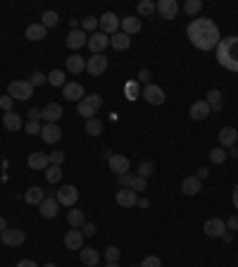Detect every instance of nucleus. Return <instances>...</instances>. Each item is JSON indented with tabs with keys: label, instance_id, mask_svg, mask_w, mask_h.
<instances>
[{
	"label": "nucleus",
	"instance_id": "1a4fd4ad",
	"mask_svg": "<svg viewBox=\"0 0 238 267\" xmlns=\"http://www.w3.org/2000/svg\"><path fill=\"white\" fill-rule=\"evenodd\" d=\"M0 241L10 248H15V246H22L27 241V234H24V229H5L0 231Z\"/></svg>",
	"mask_w": 238,
	"mask_h": 267
},
{
	"label": "nucleus",
	"instance_id": "cd10ccee",
	"mask_svg": "<svg viewBox=\"0 0 238 267\" xmlns=\"http://www.w3.org/2000/svg\"><path fill=\"white\" fill-rule=\"evenodd\" d=\"M110 46L114 48V50H127V48L131 46V36H127L124 31H117V34L110 36Z\"/></svg>",
	"mask_w": 238,
	"mask_h": 267
},
{
	"label": "nucleus",
	"instance_id": "9b49d317",
	"mask_svg": "<svg viewBox=\"0 0 238 267\" xmlns=\"http://www.w3.org/2000/svg\"><path fill=\"white\" fill-rule=\"evenodd\" d=\"M67 48L69 50H81L83 46H88V36H86V31L83 29H74V31H69L67 34Z\"/></svg>",
	"mask_w": 238,
	"mask_h": 267
},
{
	"label": "nucleus",
	"instance_id": "f704fd0d",
	"mask_svg": "<svg viewBox=\"0 0 238 267\" xmlns=\"http://www.w3.org/2000/svg\"><path fill=\"white\" fill-rule=\"evenodd\" d=\"M46 179L50 182V184H57V182L62 179V167L48 165V167H46Z\"/></svg>",
	"mask_w": 238,
	"mask_h": 267
},
{
	"label": "nucleus",
	"instance_id": "79ce46f5",
	"mask_svg": "<svg viewBox=\"0 0 238 267\" xmlns=\"http://www.w3.org/2000/svg\"><path fill=\"white\" fill-rule=\"evenodd\" d=\"M41 129H43V127H41V122H31V120H29L27 124H24V131H27L29 136H41Z\"/></svg>",
	"mask_w": 238,
	"mask_h": 267
},
{
	"label": "nucleus",
	"instance_id": "473e14b6",
	"mask_svg": "<svg viewBox=\"0 0 238 267\" xmlns=\"http://www.w3.org/2000/svg\"><path fill=\"white\" fill-rule=\"evenodd\" d=\"M205 103L210 105V110H214V112H219L221 110V93L217 91V88H212V91H207V98H205Z\"/></svg>",
	"mask_w": 238,
	"mask_h": 267
},
{
	"label": "nucleus",
	"instance_id": "f3484780",
	"mask_svg": "<svg viewBox=\"0 0 238 267\" xmlns=\"http://www.w3.org/2000/svg\"><path fill=\"white\" fill-rule=\"evenodd\" d=\"M62 105H57V103H48L46 108H43V122L46 124H57V120H62Z\"/></svg>",
	"mask_w": 238,
	"mask_h": 267
},
{
	"label": "nucleus",
	"instance_id": "13d9d810",
	"mask_svg": "<svg viewBox=\"0 0 238 267\" xmlns=\"http://www.w3.org/2000/svg\"><path fill=\"white\" fill-rule=\"evenodd\" d=\"M195 176H198V179L202 182V179H207V176H210V169H207V167H200V169H198V174H195Z\"/></svg>",
	"mask_w": 238,
	"mask_h": 267
},
{
	"label": "nucleus",
	"instance_id": "2f4dec72",
	"mask_svg": "<svg viewBox=\"0 0 238 267\" xmlns=\"http://www.w3.org/2000/svg\"><path fill=\"white\" fill-rule=\"evenodd\" d=\"M86 69V60L81 55H72L67 57V72L69 74H81Z\"/></svg>",
	"mask_w": 238,
	"mask_h": 267
},
{
	"label": "nucleus",
	"instance_id": "4468645a",
	"mask_svg": "<svg viewBox=\"0 0 238 267\" xmlns=\"http://www.w3.org/2000/svg\"><path fill=\"white\" fill-rule=\"evenodd\" d=\"M155 5H157V12H160L162 19H176V15H179L176 0H157Z\"/></svg>",
	"mask_w": 238,
	"mask_h": 267
},
{
	"label": "nucleus",
	"instance_id": "680f3d73",
	"mask_svg": "<svg viewBox=\"0 0 238 267\" xmlns=\"http://www.w3.org/2000/svg\"><path fill=\"white\" fill-rule=\"evenodd\" d=\"M229 155H231V157H236V160H238V146L229 148Z\"/></svg>",
	"mask_w": 238,
	"mask_h": 267
},
{
	"label": "nucleus",
	"instance_id": "3c124183",
	"mask_svg": "<svg viewBox=\"0 0 238 267\" xmlns=\"http://www.w3.org/2000/svg\"><path fill=\"white\" fill-rule=\"evenodd\" d=\"M95 231H98V227H95L93 222H86V224L81 227V234H83V236H95Z\"/></svg>",
	"mask_w": 238,
	"mask_h": 267
},
{
	"label": "nucleus",
	"instance_id": "e2e57ef3",
	"mask_svg": "<svg viewBox=\"0 0 238 267\" xmlns=\"http://www.w3.org/2000/svg\"><path fill=\"white\" fill-rule=\"evenodd\" d=\"M233 208H236V210H238V186H236V189H233Z\"/></svg>",
	"mask_w": 238,
	"mask_h": 267
},
{
	"label": "nucleus",
	"instance_id": "864d4df0",
	"mask_svg": "<svg viewBox=\"0 0 238 267\" xmlns=\"http://www.w3.org/2000/svg\"><path fill=\"white\" fill-rule=\"evenodd\" d=\"M131 182H134V174H131V172L119 176V186H122V189H131Z\"/></svg>",
	"mask_w": 238,
	"mask_h": 267
},
{
	"label": "nucleus",
	"instance_id": "0e129e2a",
	"mask_svg": "<svg viewBox=\"0 0 238 267\" xmlns=\"http://www.w3.org/2000/svg\"><path fill=\"white\" fill-rule=\"evenodd\" d=\"M8 229V222H5V217H0V231Z\"/></svg>",
	"mask_w": 238,
	"mask_h": 267
},
{
	"label": "nucleus",
	"instance_id": "b1692460",
	"mask_svg": "<svg viewBox=\"0 0 238 267\" xmlns=\"http://www.w3.org/2000/svg\"><path fill=\"white\" fill-rule=\"evenodd\" d=\"M79 258H81V262L86 267H95L98 262H100V253H98L95 248H86V246H83V248L79 250Z\"/></svg>",
	"mask_w": 238,
	"mask_h": 267
},
{
	"label": "nucleus",
	"instance_id": "ddd939ff",
	"mask_svg": "<svg viewBox=\"0 0 238 267\" xmlns=\"http://www.w3.org/2000/svg\"><path fill=\"white\" fill-rule=\"evenodd\" d=\"M105 69H107V57L105 55H93L86 60V72L91 76H100Z\"/></svg>",
	"mask_w": 238,
	"mask_h": 267
},
{
	"label": "nucleus",
	"instance_id": "c9c22d12",
	"mask_svg": "<svg viewBox=\"0 0 238 267\" xmlns=\"http://www.w3.org/2000/svg\"><path fill=\"white\" fill-rule=\"evenodd\" d=\"M155 10H157V5L153 0H141V3H138V15H141V17H150Z\"/></svg>",
	"mask_w": 238,
	"mask_h": 267
},
{
	"label": "nucleus",
	"instance_id": "e433bc0d",
	"mask_svg": "<svg viewBox=\"0 0 238 267\" xmlns=\"http://www.w3.org/2000/svg\"><path fill=\"white\" fill-rule=\"evenodd\" d=\"M57 22H60V17H57V12H53V10H48V12H43V17H41V24H43L46 29L57 27Z\"/></svg>",
	"mask_w": 238,
	"mask_h": 267
},
{
	"label": "nucleus",
	"instance_id": "c85d7f7f",
	"mask_svg": "<svg viewBox=\"0 0 238 267\" xmlns=\"http://www.w3.org/2000/svg\"><path fill=\"white\" fill-rule=\"evenodd\" d=\"M67 222L72 224L74 229H81L83 224H86V215H83L81 208H72V210L67 212Z\"/></svg>",
	"mask_w": 238,
	"mask_h": 267
},
{
	"label": "nucleus",
	"instance_id": "7ed1b4c3",
	"mask_svg": "<svg viewBox=\"0 0 238 267\" xmlns=\"http://www.w3.org/2000/svg\"><path fill=\"white\" fill-rule=\"evenodd\" d=\"M100 108H102V98L98 96V93H93V96H86L81 103H79V115H81L83 120H93L98 112H100Z\"/></svg>",
	"mask_w": 238,
	"mask_h": 267
},
{
	"label": "nucleus",
	"instance_id": "6e6552de",
	"mask_svg": "<svg viewBox=\"0 0 238 267\" xmlns=\"http://www.w3.org/2000/svg\"><path fill=\"white\" fill-rule=\"evenodd\" d=\"M110 46V36L107 34H102L100 29L98 31H93L91 36H88V48H91L93 55H102V50Z\"/></svg>",
	"mask_w": 238,
	"mask_h": 267
},
{
	"label": "nucleus",
	"instance_id": "393cba45",
	"mask_svg": "<svg viewBox=\"0 0 238 267\" xmlns=\"http://www.w3.org/2000/svg\"><path fill=\"white\" fill-rule=\"evenodd\" d=\"M3 127L8 131H19L22 129V115L19 112H5L3 115Z\"/></svg>",
	"mask_w": 238,
	"mask_h": 267
},
{
	"label": "nucleus",
	"instance_id": "ea45409f",
	"mask_svg": "<svg viewBox=\"0 0 238 267\" xmlns=\"http://www.w3.org/2000/svg\"><path fill=\"white\" fill-rule=\"evenodd\" d=\"M153 172H155V167H153L150 160H146V162H141V165H138V176H143V179L153 176Z\"/></svg>",
	"mask_w": 238,
	"mask_h": 267
},
{
	"label": "nucleus",
	"instance_id": "a18cd8bd",
	"mask_svg": "<svg viewBox=\"0 0 238 267\" xmlns=\"http://www.w3.org/2000/svg\"><path fill=\"white\" fill-rule=\"evenodd\" d=\"M105 260H107V262H117L119 260V248L117 246H107V248H105Z\"/></svg>",
	"mask_w": 238,
	"mask_h": 267
},
{
	"label": "nucleus",
	"instance_id": "052dcab7",
	"mask_svg": "<svg viewBox=\"0 0 238 267\" xmlns=\"http://www.w3.org/2000/svg\"><path fill=\"white\" fill-rule=\"evenodd\" d=\"M148 205H150L148 198H138V208H148Z\"/></svg>",
	"mask_w": 238,
	"mask_h": 267
},
{
	"label": "nucleus",
	"instance_id": "72a5a7b5",
	"mask_svg": "<svg viewBox=\"0 0 238 267\" xmlns=\"http://www.w3.org/2000/svg\"><path fill=\"white\" fill-rule=\"evenodd\" d=\"M102 131V122L98 117H93V120H86V134L88 136H100Z\"/></svg>",
	"mask_w": 238,
	"mask_h": 267
},
{
	"label": "nucleus",
	"instance_id": "8fccbe9b",
	"mask_svg": "<svg viewBox=\"0 0 238 267\" xmlns=\"http://www.w3.org/2000/svg\"><path fill=\"white\" fill-rule=\"evenodd\" d=\"M141 267H162V260L157 258V255H148V258H143Z\"/></svg>",
	"mask_w": 238,
	"mask_h": 267
},
{
	"label": "nucleus",
	"instance_id": "39448f33",
	"mask_svg": "<svg viewBox=\"0 0 238 267\" xmlns=\"http://www.w3.org/2000/svg\"><path fill=\"white\" fill-rule=\"evenodd\" d=\"M55 198L64 208H74L76 201H79V191H76V186H72V184H62V189L55 194Z\"/></svg>",
	"mask_w": 238,
	"mask_h": 267
},
{
	"label": "nucleus",
	"instance_id": "f03ea898",
	"mask_svg": "<svg viewBox=\"0 0 238 267\" xmlns=\"http://www.w3.org/2000/svg\"><path fill=\"white\" fill-rule=\"evenodd\" d=\"M214 55L224 69L238 72V36H226L219 41V46L214 48Z\"/></svg>",
	"mask_w": 238,
	"mask_h": 267
},
{
	"label": "nucleus",
	"instance_id": "7c9ffc66",
	"mask_svg": "<svg viewBox=\"0 0 238 267\" xmlns=\"http://www.w3.org/2000/svg\"><path fill=\"white\" fill-rule=\"evenodd\" d=\"M46 34H48V29L38 22V24H29L27 27V38L29 41H43L46 38Z\"/></svg>",
	"mask_w": 238,
	"mask_h": 267
},
{
	"label": "nucleus",
	"instance_id": "6ab92c4d",
	"mask_svg": "<svg viewBox=\"0 0 238 267\" xmlns=\"http://www.w3.org/2000/svg\"><path fill=\"white\" fill-rule=\"evenodd\" d=\"M41 136H43V143H50V146H55L57 141L62 138V129H60L57 124H43V129H41Z\"/></svg>",
	"mask_w": 238,
	"mask_h": 267
},
{
	"label": "nucleus",
	"instance_id": "4d7b16f0",
	"mask_svg": "<svg viewBox=\"0 0 238 267\" xmlns=\"http://www.w3.org/2000/svg\"><path fill=\"white\" fill-rule=\"evenodd\" d=\"M138 81L150 83V72H148V69H141V72H138Z\"/></svg>",
	"mask_w": 238,
	"mask_h": 267
},
{
	"label": "nucleus",
	"instance_id": "20e7f679",
	"mask_svg": "<svg viewBox=\"0 0 238 267\" xmlns=\"http://www.w3.org/2000/svg\"><path fill=\"white\" fill-rule=\"evenodd\" d=\"M8 96L12 101H29L34 96V86H31L29 79H17V81H12L8 86Z\"/></svg>",
	"mask_w": 238,
	"mask_h": 267
},
{
	"label": "nucleus",
	"instance_id": "a878e982",
	"mask_svg": "<svg viewBox=\"0 0 238 267\" xmlns=\"http://www.w3.org/2000/svg\"><path fill=\"white\" fill-rule=\"evenodd\" d=\"M210 112H212V110H210V105H207L205 101H195V103L191 105V117H193L195 122H202L205 117H207V115H210Z\"/></svg>",
	"mask_w": 238,
	"mask_h": 267
},
{
	"label": "nucleus",
	"instance_id": "4be33fe9",
	"mask_svg": "<svg viewBox=\"0 0 238 267\" xmlns=\"http://www.w3.org/2000/svg\"><path fill=\"white\" fill-rule=\"evenodd\" d=\"M48 165H50L48 153H31V155H29V167H31V169H36V172H46Z\"/></svg>",
	"mask_w": 238,
	"mask_h": 267
},
{
	"label": "nucleus",
	"instance_id": "de8ad7c7",
	"mask_svg": "<svg viewBox=\"0 0 238 267\" xmlns=\"http://www.w3.org/2000/svg\"><path fill=\"white\" fill-rule=\"evenodd\" d=\"M81 29L83 31H95V29H98V19L95 17H83Z\"/></svg>",
	"mask_w": 238,
	"mask_h": 267
},
{
	"label": "nucleus",
	"instance_id": "338daca9",
	"mask_svg": "<svg viewBox=\"0 0 238 267\" xmlns=\"http://www.w3.org/2000/svg\"><path fill=\"white\" fill-rule=\"evenodd\" d=\"M43 267H57V265H53V262H48V265H43Z\"/></svg>",
	"mask_w": 238,
	"mask_h": 267
},
{
	"label": "nucleus",
	"instance_id": "423d86ee",
	"mask_svg": "<svg viewBox=\"0 0 238 267\" xmlns=\"http://www.w3.org/2000/svg\"><path fill=\"white\" fill-rule=\"evenodd\" d=\"M119 24H122V19H119L114 12H105V15H100V19H98V27H100V31H102V34H107V36L117 34Z\"/></svg>",
	"mask_w": 238,
	"mask_h": 267
},
{
	"label": "nucleus",
	"instance_id": "49530a36",
	"mask_svg": "<svg viewBox=\"0 0 238 267\" xmlns=\"http://www.w3.org/2000/svg\"><path fill=\"white\" fill-rule=\"evenodd\" d=\"M29 81H31V86L36 88V86H41V83H46V81H48V74H43V72H34Z\"/></svg>",
	"mask_w": 238,
	"mask_h": 267
},
{
	"label": "nucleus",
	"instance_id": "69168bd1",
	"mask_svg": "<svg viewBox=\"0 0 238 267\" xmlns=\"http://www.w3.org/2000/svg\"><path fill=\"white\" fill-rule=\"evenodd\" d=\"M105 267H119V262H107Z\"/></svg>",
	"mask_w": 238,
	"mask_h": 267
},
{
	"label": "nucleus",
	"instance_id": "bf43d9fd",
	"mask_svg": "<svg viewBox=\"0 0 238 267\" xmlns=\"http://www.w3.org/2000/svg\"><path fill=\"white\" fill-rule=\"evenodd\" d=\"M17 267H38V265L34 262V260H19Z\"/></svg>",
	"mask_w": 238,
	"mask_h": 267
},
{
	"label": "nucleus",
	"instance_id": "603ef678",
	"mask_svg": "<svg viewBox=\"0 0 238 267\" xmlns=\"http://www.w3.org/2000/svg\"><path fill=\"white\" fill-rule=\"evenodd\" d=\"M27 115H29V120H31V122H41V120H43V110H41V108H31Z\"/></svg>",
	"mask_w": 238,
	"mask_h": 267
},
{
	"label": "nucleus",
	"instance_id": "5701e85b",
	"mask_svg": "<svg viewBox=\"0 0 238 267\" xmlns=\"http://www.w3.org/2000/svg\"><path fill=\"white\" fill-rule=\"evenodd\" d=\"M200 189H202V182L195 174L186 176V179H183V184H181L183 196H198V194H200Z\"/></svg>",
	"mask_w": 238,
	"mask_h": 267
},
{
	"label": "nucleus",
	"instance_id": "dca6fc26",
	"mask_svg": "<svg viewBox=\"0 0 238 267\" xmlns=\"http://www.w3.org/2000/svg\"><path fill=\"white\" fill-rule=\"evenodd\" d=\"M114 201H117V205H122V208H134V205H138V194L131 191V189H119L117 196H114Z\"/></svg>",
	"mask_w": 238,
	"mask_h": 267
},
{
	"label": "nucleus",
	"instance_id": "a19ab883",
	"mask_svg": "<svg viewBox=\"0 0 238 267\" xmlns=\"http://www.w3.org/2000/svg\"><path fill=\"white\" fill-rule=\"evenodd\" d=\"M141 93H143V91L138 88V81H129L127 83V98H129V101H136Z\"/></svg>",
	"mask_w": 238,
	"mask_h": 267
},
{
	"label": "nucleus",
	"instance_id": "f257e3e1",
	"mask_svg": "<svg viewBox=\"0 0 238 267\" xmlns=\"http://www.w3.org/2000/svg\"><path fill=\"white\" fill-rule=\"evenodd\" d=\"M186 34H188V41L198 50H214L221 41L219 27L212 19H205V17L193 19L191 24H188V29H186Z\"/></svg>",
	"mask_w": 238,
	"mask_h": 267
},
{
	"label": "nucleus",
	"instance_id": "c756f323",
	"mask_svg": "<svg viewBox=\"0 0 238 267\" xmlns=\"http://www.w3.org/2000/svg\"><path fill=\"white\" fill-rule=\"evenodd\" d=\"M119 27H122V31H124L127 36H131V34H138V31H141V19L138 17H124Z\"/></svg>",
	"mask_w": 238,
	"mask_h": 267
},
{
	"label": "nucleus",
	"instance_id": "58836bf2",
	"mask_svg": "<svg viewBox=\"0 0 238 267\" xmlns=\"http://www.w3.org/2000/svg\"><path fill=\"white\" fill-rule=\"evenodd\" d=\"M48 83H53V86H64V74L62 69H53V72L48 74Z\"/></svg>",
	"mask_w": 238,
	"mask_h": 267
},
{
	"label": "nucleus",
	"instance_id": "37998d69",
	"mask_svg": "<svg viewBox=\"0 0 238 267\" xmlns=\"http://www.w3.org/2000/svg\"><path fill=\"white\" fill-rule=\"evenodd\" d=\"M202 10V3L200 0H188L186 5H183V12H188V15H198Z\"/></svg>",
	"mask_w": 238,
	"mask_h": 267
},
{
	"label": "nucleus",
	"instance_id": "f8f14e48",
	"mask_svg": "<svg viewBox=\"0 0 238 267\" xmlns=\"http://www.w3.org/2000/svg\"><path fill=\"white\" fill-rule=\"evenodd\" d=\"M141 96H143V98H146V103H150V105H162V103H165V98H167L165 91H162L160 86H155V83H148Z\"/></svg>",
	"mask_w": 238,
	"mask_h": 267
},
{
	"label": "nucleus",
	"instance_id": "2eb2a0df",
	"mask_svg": "<svg viewBox=\"0 0 238 267\" xmlns=\"http://www.w3.org/2000/svg\"><path fill=\"white\" fill-rule=\"evenodd\" d=\"M83 236L81 229H69L67 234H64V248L69 250H81L83 248Z\"/></svg>",
	"mask_w": 238,
	"mask_h": 267
},
{
	"label": "nucleus",
	"instance_id": "09e8293b",
	"mask_svg": "<svg viewBox=\"0 0 238 267\" xmlns=\"http://www.w3.org/2000/svg\"><path fill=\"white\" fill-rule=\"evenodd\" d=\"M48 157H50V165L62 167V162H64V153H62V150H55V153H48Z\"/></svg>",
	"mask_w": 238,
	"mask_h": 267
},
{
	"label": "nucleus",
	"instance_id": "0eeeda50",
	"mask_svg": "<svg viewBox=\"0 0 238 267\" xmlns=\"http://www.w3.org/2000/svg\"><path fill=\"white\" fill-rule=\"evenodd\" d=\"M205 236H210V239H221L224 234H226V222L221 220V217H212V220L205 222Z\"/></svg>",
	"mask_w": 238,
	"mask_h": 267
},
{
	"label": "nucleus",
	"instance_id": "bb28decb",
	"mask_svg": "<svg viewBox=\"0 0 238 267\" xmlns=\"http://www.w3.org/2000/svg\"><path fill=\"white\" fill-rule=\"evenodd\" d=\"M43 198H46V191H43L41 186H31L27 194H24V203H27V205H41Z\"/></svg>",
	"mask_w": 238,
	"mask_h": 267
},
{
	"label": "nucleus",
	"instance_id": "c03bdc74",
	"mask_svg": "<svg viewBox=\"0 0 238 267\" xmlns=\"http://www.w3.org/2000/svg\"><path fill=\"white\" fill-rule=\"evenodd\" d=\"M148 189V179H143V176H134V182H131V191H146Z\"/></svg>",
	"mask_w": 238,
	"mask_h": 267
},
{
	"label": "nucleus",
	"instance_id": "9d476101",
	"mask_svg": "<svg viewBox=\"0 0 238 267\" xmlns=\"http://www.w3.org/2000/svg\"><path fill=\"white\" fill-rule=\"evenodd\" d=\"M62 96L72 103H81L86 98V91H83V86L79 81H69L62 86Z\"/></svg>",
	"mask_w": 238,
	"mask_h": 267
},
{
	"label": "nucleus",
	"instance_id": "6e6d98bb",
	"mask_svg": "<svg viewBox=\"0 0 238 267\" xmlns=\"http://www.w3.org/2000/svg\"><path fill=\"white\" fill-rule=\"evenodd\" d=\"M226 229L238 231V215H231L229 220H226Z\"/></svg>",
	"mask_w": 238,
	"mask_h": 267
},
{
	"label": "nucleus",
	"instance_id": "4c0bfd02",
	"mask_svg": "<svg viewBox=\"0 0 238 267\" xmlns=\"http://www.w3.org/2000/svg\"><path fill=\"white\" fill-rule=\"evenodd\" d=\"M226 157H229V153H226L224 148H212V150H210V160L214 162V165H221Z\"/></svg>",
	"mask_w": 238,
	"mask_h": 267
},
{
	"label": "nucleus",
	"instance_id": "a211bd4d",
	"mask_svg": "<svg viewBox=\"0 0 238 267\" xmlns=\"http://www.w3.org/2000/svg\"><path fill=\"white\" fill-rule=\"evenodd\" d=\"M38 208H41V217L43 220H53L60 212V203H57V198H43V203Z\"/></svg>",
	"mask_w": 238,
	"mask_h": 267
},
{
	"label": "nucleus",
	"instance_id": "412c9836",
	"mask_svg": "<svg viewBox=\"0 0 238 267\" xmlns=\"http://www.w3.org/2000/svg\"><path fill=\"white\" fill-rule=\"evenodd\" d=\"M110 169L114 172L117 176H122V174H127L129 172V167H131V162H129V157H124V155H112L110 160Z\"/></svg>",
	"mask_w": 238,
	"mask_h": 267
},
{
	"label": "nucleus",
	"instance_id": "aec40b11",
	"mask_svg": "<svg viewBox=\"0 0 238 267\" xmlns=\"http://www.w3.org/2000/svg\"><path fill=\"white\" fill-rule=\"evenodd\" d=\"M238 141V131L233 127H221L219 129V148H233Z\"/></svg>",
	"mask_w": 238,
	"mask_h": 267
},
{
	"label": "nucleus",
	"instance_id": "5fc2aeb1",
	"mask_svg": "<svg viewBox=\"0 0 238 267\" xmlns=\"http://www.w3.org/2000/svg\"><path fill=\"white\" fill-rule=\"evenodd\" d=\"M12 98H10V96H0V108H3V110L5 112H12Z\"/></svg>",
	"mask_w": 238,
	"mask_h": 267
}]
</instances>
